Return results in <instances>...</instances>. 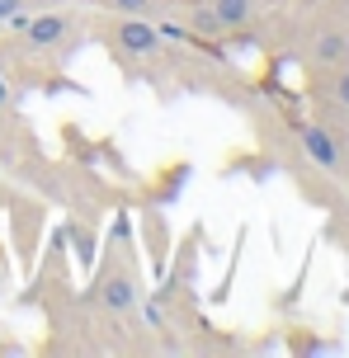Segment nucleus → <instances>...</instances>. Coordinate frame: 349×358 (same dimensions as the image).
Segmentation results:
<instances>
[{
    "mask_svg": "<svg viewBox=\"0 0 349 358\" xmlns=\"http://www.w3.org/2000/svg\"><path fill=\"white\" fill-rule=\"evenodd\" d=\"M90 43H94V48H104V57L123 71V80H132V85H151L161 99H175L166 29H161L156 19L90 10Z\"/></svg>",
    "mask_w": 349,
    "mask_h": 358,
    "instance_id": "f257e3e1",
    "label": "nucleus"
},
{
    "mask_svg": "<svg viewBox=\"0 0 349 358\" xmlns=\"http://www.w3.org/2000/svg\"><path fill=\"white\" fill-rule=\"evenodd\" d=\"M90 283H85V297L94 306H104L109 316L132 325L137 335V349H142V302H147V268H142V245L132 236V222L123 213L113 217V231L104 236V250L90 259ZM132 349V354H137Z\"/></svg>",
    "mask_w": 349,
    "mask_h": 358,
    "instance_id": "f03ea898",
    "label": "nucleus"
},
{
    "mask_svg": "<svg viewBox=\"0 0 349 358\" xmlns=\"http://www.w3.org/2000/svg\"><path fill=\"white\" fill-rule=\"evenodd\" d=\"M10 34L34 57H43V62L71 66V57L80 48H90V10L76 5V0H48V5H38L34 15L10 24Z\"/></svg>",
    "mask_w": 349,
    "mask_h": 358,
    "instance_id": "7ed1b4c3",
    "label": "nucleus"
},
{
    "mask_svg": "<svg viewBox=\"0 0 349 358\" xmlns=\"http://www.w3.org/2000/svg\"><path fill=\"white\" fill-rule=\"evenodd\" d=\"M5 217H10V236H15V255L24 264H34L38 241H43V217H48V203L29 189H15L10 184V198H5Z\"/></svg>",
    "mask_w": 349,
    "mask_h": 358,
    "instance_id": "20e7f679",
    "label": "nucleus"
},
{
    "mask_svg": "<svg viewBox=\"0 0 349 358\" xmlns=\"http://www.w3.org/2000/svg\"><path fill=\"white\" fill-rule=\"evenodd\" d=\"M137 222H142V259H151L156 278L170 259V227H166V208H151V203H137Z\"/></svg>",
    "mask_w": 349,
    "mask_h": 358,
    "instance_id": "39448f33",
    "label": "nucleus"
},
{
    "mask_svg": "<svg viewBox=\"0 0 349 358\" xmlns=\"http://www.w3.org/2000/svg\"><path fill=\"white\" fill-rule=\"evenodd\" d=\"M189 161H170L161 165L156 175H147V184L137 189V203H151V208H170V203H180L184 184H189Z\"/></svg>",
    "mask_w": 349,
    "mask_h": 358,
    "instance_id": "423d86ee",
    "label": "nucleus"
},
{
    "mask_svg": "<svg viewBox=\"0 0 349 358\" xmlns=\"http://www.w3.org/2000/svg\"><path fill=\"white\" fill-rule=\"evenodd\" d=\"M307 62H312L316 71H326V66H345L349 62V29L340 24H321L307 43Z\"/></svg>",
    "mask_w": 349,
    "mask_h": 358,
    "instance_id": "0eeeda50",
    "label": "nucleus"
},
{
    "mask_svg": "<svg viewBox=\"0 0 349 358\" xmlns=\"http://www.w3.org/2000/svg\"><path fill=\"white\" fill-rule=\"evenodd\" d=\"M76 5H85V10H104V15L156 19V24H166L170 10H175V0H76Z\"/></svg>",
    "mask_w": 349,
    "mask_h": 358,
    "instance_id": "6e6552de",
    "label": "nucleus"
},
{
    "mask_svg": "<svg viewBox=\"0 0 349 358\" xmlns=\"http://www.w3.org/2000/svg\"><path fill=\"white\" fill-rule=\"evenodd\" d=\"M321 94H326V104L321 108H340V113H349V62L345 66H326V76H321Z\"/></svg>",
    "mask_w": 349,
    "mask_h": 358,
    "instance_id": "1a4fd4ad",
    "label": "nucleus"
},
{
    "mask_svg": "<svg viewBox=\"0 0 349 358\" xmlns=\"http://www.w3.org/2000/svg\"><path fill=\"white\" fill-rule=\"evenodd\" d=\"M19 104H24V99L15 94V85H10V80L0 76V108H19Z\"/></svg>",
    "mask_w": 349,
    "mask_h": 358,
    "instance_id": "9d476101",
    "label": "nucleus"
},
{
    "mask_svg": "<svg viewBox=\"0 0 349 358\" xmlns=\"http://www.w3.org/2000/svg\"><path fill=\"white\" fill-rule=\"evenodd\" d=\"M5 198H10V184H0V213H5Z\"/></svg>",
    "mask_w": 349,
    "mask_h": 358,
    "instance_id": "9b49d317",
    "label": "nucleus"
}]
</instances>
